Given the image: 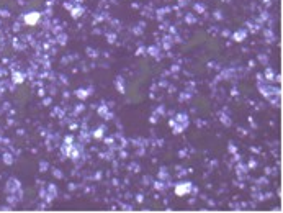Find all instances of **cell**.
Wrapping results in <instances>:
<instances>
[{
	"instance_id": "obj_1",
	"label": "cell",
	"mask_w": 283,
	"mask_h": 213,
	"mask_svg": "<svg viewBox=\"0 0 283 213\" xmlns=\"http://www.w3.org/2000/svg\"><path fill=\"white\" fill-rule=\"evenodd\" d=\"M40 18V15L38 13H33V15H28L26 17V23H30V25H34L36 23V20Z\"/></svg>"
},
{
	"instance_id": "obj_2",
	"label": "cell",
	"mask_w": 283,
	"mask_h": 213,
	"mask_svg": "<svg viewBox=\"0 0 283 213\" xmlns=\"http://www.w3.org/2000/svg\"><path fill=\"white\" fill-rule=\"evenodd\" d=\"M188 187H190V184H187V185H178L177 187V195H182L183 192H187V190H188Z\"/></svg>"
}]
</instances>
